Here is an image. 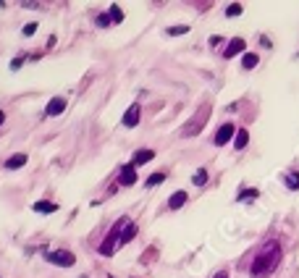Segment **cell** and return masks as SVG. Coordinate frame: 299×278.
<instances>
[{
	"instance_id": "8",
	"label": "cell",
	"mask_w": 299,
	"mask_h": 278,
	"mask_svg": "<svg viewBox=\"0 0 299 278\" xmlns=\"http://www.w3.org/2000/svg\"><path fill=\"white\" fill-rule=\"evenodd\" d=\"M244 48H247V42H244L242 37H234L231 42L226 45V50H223V58L228 61V58H234V55H239V53L244 55Z\"/></svg>"
},
{
	"instance_id": "19",
	"label": "cell",
	"mask_w": 299,
	"mask_h": 278,
	"mask_svg": "<svg viewBox=\"0 0 299 278\" xmlns=\"http://www.w3.org/2000/svg\"><path fill=\"white\" fill-rule=\"evenodd\" d=\"M108 16H110V21H113V24H121V21H124V11H121V6H118V3H110V11H108Z\"/></svg>"
},
{
	"instance_id": "31",
	"label": "cell",
	"mask_w": 299,
	"mask_h": 278,
	"mask_svg": "<svg viewBox=\"0 0 299 278\" xmlns=\"http://www.w3.org/2000/svg\"><path fill=\"white\" fill-rule=\"evenodd\" d=\"M82 278H87V275H82Z\"/></svg>"
},
{
	"instance_id": "7",
	"label": "cell",
	"mask_w": 299,
	"mask_h": 278,
	"mask_svg": "<svg viewBox=\"0 0 299 278\" xmlns=\"http://www.w3.org/2000/svg\"><path fill=\"white\" fill-rule=\"evenodd\" d=\"M118 184H121V187H134V184H136V166H134V163L121 166V171H118Z\"/></svg>"
},
{
	"instance_id": "11",
	"label": "cell",
	"mask_w": 299,
	"mask_h": 278,
	"mask_svg": "<svg viewBox=\"0 0 299 278\" xmlns=\"http://www.w3.org/2000/svg\"><path fill=\"white\" fill-rule=\"evenodd\" d=\"M32 210H34L37 215H50V213L58 210V205H55V202H48V200H37V202L32 205Z\"/></svg>"
},
{
	"instance_id": "24",
	"label": "cell",
	"mask_w": 299,
	"mask_h": 278,
	"mask_svg": "<svg viewBox=\"0 0 299 278\" xmlns=\"http://www.w3.org/2000/svg\"><path fill=\"white\" fill-rule=\"evenodd\" d=\"M95 24H97L100 29H108V27L113 24V21H110V16H108V13H100V16L95 18Z\"/></svg>"
},
{
	"instance_id": "26",
	"label": "cell",
	"mask_w": 299,
	"mask_h": 278,
	"mask_svg": "<svg viewBox=\"0 0 299 278\" xmlns=\"http://www.w3.org/2000/svg\"><path fill=\"white\" fill-rule=\"evenodd\" d=\"M21 66H24V58H13V61H11V71H18Z\"/></svg>"
},
{
	"instance_id": "15",
	"label": "cell",
	"mask_w": 299,
	"mask_h": 278,
	"mask_svg": "<svg viewBox=\"0 0 299 278\" xmlns=\"http://www.w3.org/2000/svg\"><path fill=\"white\" fill-rule=\"evenodd\" d=\"M208 181H210L208 168H197V171H194V176H192V184H194V187H205Z\"/></svg>"
},
{
	"instance_id": "4",
	"label": "cell",
	"mask_w": 299,
	"mask_h": 278,
	"mask_svg": "<svg viewBox=\"0 0 299 278\" xmlns=\"http://www.w3.org/2000/svg\"><path fill=\"white\" fill-rule=\"evenodd\" d=\"M45 260H48L50 265H58V268H74L76 254L68 252V249H50V252H45Z\"/></svg>"
},
{
	"instance_id": "12",
	"label": "cell",
	"mask_w": 299,
	"mask_h": 278,
	"mask_svg": "<svg viewBox=\"0 0 299 278\" xmlns=\"http://www.w3.org/2000/svg\"><path fill=\"white\" fill-rule=\"evenodd\" d=\"M27 152H18V155H11L8 160H6V171H18V168H24L27 166Z\"/></svg>"
},
{
	"instance_id": "13",
	"label": "cell",
	"mask_w": 299,
	"mask_h": 278,
	"mask_svg": "<svg viewBox=\"0 0 299 278\" xmlns=\"http://www.w3.org/2000/svg\"><path fill=\"white\" fill-rule=\"evenodd\" d=\"M155 157V150H150V147H145V150H136L134 152V160H131V163L136 166V168H139V166H145V163H150V160Z\"/></svg>"
},
{
	"instance_id": "2",
	"label": "cell",
	"mask_w": 299,
	"mask_h": 278,
	"mask_svg": "<svg viewBox=\"0 0 299 278\" xmlns=\"http://www.w3.org/2000/svg\"><path fill=\"white\" fill-rule=\"evenodd\" d=\"M129 223H131L129 218H121V221H116V223L110 226L108 236H105L103 244H100V254H103V257H110V254L118 249V244H121V234H124V228H126Z\"/></svg>"
},
{
	"instance_id": "3",
	"label": "cell",
	"mask_w": 299,
	"mask_h": 278,
	"mask_svg": "<svg viewBox=\"0 0 299 278\" xmlns=\"http://www.w3.org/2000/svg\"><path fill=\"white\" fill-rule=\"evenodd\" d=\"M208 118H210V105H202V108L194 113V118L184 124L181 134H184V136H197V134H200V129H202L205 124H208Z\"/></svg>"
},
{
	"instance_id": "27",
	"label": "cell",
	"mask_w": 299,
	"mask_h": 278,
	"mask_svg": "<svg viewBox=\"0 0 299 278\" xmlns=\"http://www.w3.org/2000/svg\"><path fill=\"white\" fill-rule=\"evenodd\" d=\"M155 257V249H147V254H145V263H150Z\"/></svg>"
},
{
	"instance_id": "9",
	"label": "cell",
	"mask_w": 299,
	"mask_h": 278,
	"mask_svg": "<svg viewBox=\"0 0 299 278\" xmlns=\"http://www.w3.org/2000/svg\"><path fill=\"white\" fill-rule=\"evenodd\" d=\"M66 97H53L50 103H48V108H45V115H48V118H58V115L66 110Z\"/></svg>"
},
{
	"instance_id": "23",
	"label": "cell",
	"mask_w": 299,
	"mask_h": 278,
	"mask_svg": "<svg viewBox=\"0 0 299 278\" xmlns=\"http://www.w3.org/2000/svg\"><path fill=\"white\" fill-rule=\"evenodd\" d=\"M242 11H244L242 3H231V6L226 8V16H228V18H234V16H242Z\"/></svg>"
},
{
	"instance_id": "17",
	"label": "cell",
	"mask_w": 299,
	"mask_h": 278,
	"mask_svg": "<svg viewBox=\"0 0 299 278\" xmlns=\"http://www.w3.org/2000/svg\"><path fill=\"white\" fill-rule=\"evenodd\" d=\"M247 145H249V131H247V129H239V131H236V139H234V147H236V150H244Z\"/></svg>"
},
{
	"instance_id": "14",
	"label": "cell",
	"mask_w": 299,
	"mask_h": 278,
	"mask_svg": "<svg viewBox=\"0 0 299 278\" xmlns=\"http://www.w3.org/2000/svg\"><path fill=\"white\" fill-rule=\"evenodd\" d=\"M136 234H139V226H136V223L131 221V223L124 228V234H121V244H118V247H126L129 242H134V236H136Z\"/></svg>"
},
{
	"instance_id": "5",
	"label": "cell",
	"mask_w": 299,
	"mask_h": 278,
	"mask_svg": "<svg viewBox=\"0 0 299 278\" xmlns=\"http://www.w3.org/2000/svg\"><path fill=\"white\" fill-rule=\"evenodd\" d=\"M236 126L234 124H223V126H218V131H215V136H213V145L215 147H223V145H228L231 139H236Z\"/></svg>"
},
{
	"instance_id": "22",
	"label": "cell",
	"mask_w": 299,
	"mask_h": 278,
	"mask_svg": "<svg viewBox=\"0 0 299 278\" xmlns=\"http://www.w3.org/2000/svg\"><path fill=\"white\" fill-rule=\"evenodd\" d=\"M257 197H260L257 189H244V192L239 194V202H252V200H257Z\"/></svg>"
},
{
	"instance_id": "18",
	"label": "cell",
	"mask_w": 299,
	"mask_h": 278,
	"mask_svg": "<svg viewBox=\"0 0 299 278\" xmlns=\"http://www.w3.org/2000/svg\"><path fill=\"white\" fill-rule=\"evenodd\" d=\"M257 63H260L257 53H244V55H242V68H247V71H249V68H255Z\"/></svg>"
},
{
	"instance_id": "16",
	"label": "cell",
	"mask_w": 299,
	"mask_h": 278,
	"mask_svg": "<svg viewBox=\"0 0 299 278\" xmlns=\"http://www.w3.org/2000/svg\"><path fill=\"white\" fill-rule=\"evenodd\" d=\"M166 178H168V173H166V171H155V173L145 181V187H147V189H152V187H157V184H163Z\"/></svg>"
},
{
	"instance_id": "29",
	"label": "cell",
	"mask_w": 299,
	"mask_h": 278,
	"mask_svg": "<svg viewBox=\"0 0 299 278\" xmlns=\"http://www.w3.org/2000/svg\"><path fill=\"white\" fill-rule=\"evenodd\" d=\"M3 121H6V113H3V110H0V126H3Z\"/></svg>"
},
{
	"instance_id": "10",
	"label": "cell",
	"mask_w": 299,
	"mask_h": 278,
	"mask_svg": "<svg viewBox=\"0 0 299 278\" xmlns=\"http://www.w3.org/2000/svg\"><path fill=\"white\" fill-rule=\"evenodd\" d=\"M187 202H189V194L178 189V192H173V194L168 197V205H166V207H168L171 213H176V210H181V207L187 205Z\"/></svg>"
},
{
	"instance_id": "21",
	"label": "cell",
	"mask_w": 299,
	"mask_h": 278,
	"mask_svg": "<svg viewBox=\"0 0 299 278\" xmlns=\"http://www.w3.org/2000/svg\"><path fill=\"white\" fill-rule=\"evenodd\" d=\"M187 32H189L187 24H176V27H168V29H166L168 37H178V34H187Z\"/></svg>"
},
{
	"instance_id": "20",
	"label": "cell",
	"mask_w": 299,
	"mask_h": 278,
	"mask_svg": "<svg viewBox=\"0 0 299 278\" xmlns=\"http://www.w3.org/2000/svg\"><path fill=\"white\" fill-rule=\"evenodd\" d=\"M284 184L291 192H296L299 189V173H284Z\"/></svg>"
},
{
	"instance_id": "30",
	"label": "cell",
	"mask_w": 299,
	"mask_h": 278,
	"mask_svg": "<svg viewBox=\"0 0 299 278\" xmlns=\"http://www.w3.org/2000/svg\"><path fill=\"white\" fill-rule=\"evenodd\" d=\"M108 278H116V275H108Z\"/></svg>"
},
{
	"instance_id": "25",
	"label": "cell",
	"mask_w": 299,
	"mask_h": 278,
	"mask_svg": "<svg viewBox=\"0 0 299 278\" xmlns=\"http://www.w3.org/2000/svg\"><path fill=\"white\" fill-rule=\"evenodd\" d=\"M37 32V21H29V24L24 27V37H32Z\"/></svg>"
},
{
	"instance_id": "6",
	"label": "cell",
	"mask_w": 299,
	"mask_h": 278,
	"mask_svg": "<svg viewBox=\"0 0 299 278\" xmlns=\"http://www.w3.org/2000/svg\"><path fill=\"white\" fill-rule=\"evenodd\" d=\"M139 118H142V108H139V103H134V105H129V110L124 113L121 124H124L126 129H134V126H139Z\"/></svg>"
},
{
	"instance_id": "28",
	"label": "cell",
	"mask_w": 299,
	"mask_h": 278,
	"mask_svg": "<svg viewBox=\"0 0 299 278\" xmlns=\"http://www.w3.org/2000/svg\"><path fill=\"white\" fill-rule=\"evenodd\" d=\"M213 278H231V275H228V273H226V270H221V273H215V275H213Z\"/></svg>"
},
{
	"instance_id": "1",
	"label": "cell",
	"mask_w": 299,
	"mask_h": 278,
	"mask_svg": "<svg viewBox=\"0 0 299 278\" xmlns=\"http://www.w3.org/2000/svg\"><path fill=\"white\" fill-rule=\"evenodd\" d=\"M278 263H281V247H278V242H268V244L257 252V257L252 260L249 275H252V278H268L275 268H278Z\"/></svg>"
}]
</instances>
